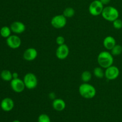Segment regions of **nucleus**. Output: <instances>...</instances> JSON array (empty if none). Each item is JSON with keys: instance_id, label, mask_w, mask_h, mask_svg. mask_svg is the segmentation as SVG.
Masks as SVG:
<instances>
[{"instance_id": "nucleus-13", "label": "nucleus", "mask_w": 122, "mask_h": 122, "mask_svg": "<svg viewBox=\"0 0 122 122\" xmlns=\"http://www.w3.org/2000/svg\"><path fill=\"white\" fill-rule=\"evenodd\" d=\"M11 30L15 34H21L26 30V26L21 21H15L12 23L10 26Z\"/></svg>"}, {"instance_id": "nucleus-6", "label": "nucleus", "mask_w": 122, "mask_h": 122, "mask_svg": "<svg viewBox=\"0 0 122 122\" xmlns=\"http://www.w3.org/2000/svg\"><path fill=\"white\" fill-rule=\"evenodd\" d=\"M51 24L54 28L62 29L66 25L67 18L63 14L56 15L51 19Z\"/></svg>"}, {"instance_id": "nucleus-14", "label": "nucleus", "mask_w": 122, "mask_h": 122, "mask_svg": "<svg viewBox=\"0 0 122 122\" xmlns=\"http://www.w3.org/2000/svg\"><path fill=\"white\" fill-rule=\"evenodd\" d=\"M52 107L57 112H61L64 110L66 107L65 101L61 98H56L53 100L52 104Z\"/></svg>"}, {"instance_id": "nucleus-8", "label": "nucleus", "mask_w": 122, "mask_h": 122, "mask_svg": "<svg viewBox=\"0 0 122 122\" xmlns=\"http://www.w3.org/2000/svg\"><path fill=\"white\" fill-rule=\"evenodd\" d=\"M10 85L13 91L17 93L22 92L26 88L23 80L20 78L13 79L10 82Z\"/></svg>"}, {"instance_id": "nucleus-11", "label": "nucleus", "mask_w": 122, "mask_h": 122, "mask_svg": "<svg viewBox=\"0 0 122 122\" xmlns=\"http://www.w3.org/2000/svg\"><path fill=\"white\" fill-rule=\"evenodd\" d=\"M23 57L25 60L32 61L38 57V51L34 48H29L24 51Z\"/></svg>"}, {"instance_id": "nucleus-3", "label": "nucleus", "mask_w": 122, "mask_h": 122, "mask_svg": "<svg viewBox=\"0 0 122 122\" xmlns=\"http://www.w3.org/2000/svg\"><path fill=\"white\" fill-rule=\"evenodd\" d=\"M101 15L105 20L113 22L119 17V12L116 8L113 6H107L104 8Z\"/></svg>"}, {"instance_id": "nucleus-1", "label": "nucleus", "mask_w": 122, "mask_h": 122, "mask_svg": "<svg viewBox=\"0 0 122 122\" xmlns=\"http://www.w3.org/2000/svg\"><path fill=\"white\" fill-rule=\"evenodd\" d=\"M97 61L100 67L107 69L113 65L114 58L110 52L108 51H102L98 56Z\"/></svg>"}, {"instance_id": "nucleus-15", "label": "nucleus", "mask_w": 122, "mask_h": 122, "mask_svg": "<svg viewBox=\"0 0 122 122\" xmlns=\"http://www.w3.org/2000/svg\"><path fill=\"white\" fill-rule=\"evenodd\" d=\"M116 45V41L114 37L112 36H107L103 41V45L107 50H112V49Z\"/></svg>"}, {"instance_id": "nucleus-17", "label": "nucleus", "mask_w": 122, "mask_h": 122, "mask_svg": "<svg viewBox=\"0 0 122 122\" xmlns=\"http://www.w3.org/2000/svg\"><path fill=\"white\" fill-rule=\"evenodd\" d=\"M11 30L10 27H8V26H3L0 29V35L2 37L4 38H7L11 35Z\"/></svg>"}, {"instance_id": "nucleus-5", "label": "nucleus", "mask_w": 122, "mask_h": 122, "mask_svg": "<svg viewBox=\"0 0 122 122\" xmlns=\"http://www.w3.org/2000/svg\"><path fill=\"white\" fill-rule=\"evenodd\" d=\"M104 8V5L100 0H95L89 5V12L92 15L98 16L102 14Z\"/></svg>"}, {"instance_id": "nucleus-23", "label": "nucleus", "mask_w": 122, "mask_h": 122, "mask_svg": "<svg viewBox=\"0 0 122 122\" xmlns=\"http://www.w3.org/2000/svg\"><path fill=\"white\" fill-rule=\"evenodd\" d=\"M113 26L116 29H121L122 28V20L118 18L113 21Z\"/></svg>"}, {"instance_id": "nucleus-12", "label": "nucleus", "mask_w": 122, "mask_h": 122, "mask_svg": "<svg viewBox=\"0 0 122 122\" xmlns=\"http://www.w3.org/2000/svg\"><path fill=\"white\" fill-rule=\"evenodd\" d=\"M0 106H1V109L4 112H10L14 107V101L11 98H5L1 101Z\"/></svg>"}, {"instance_id": "nucleus-2", "label": "nucleus", "mask_w": 122, "mask_h": 122, "mask_svg": "<svg viewBox=\"0 0 122 122\" xmlns=\"http://www.w3.org/2000/svg\"><path fill=\"white\" fill-rule=\"evenodd\" d=\"M79 92L85 99H92L96 95V89L94 86L88 83H83L79 87Z\"/></svg>"}, {"instance_id": "nucleus-27", "label": "nucleus", "mask_w": 122, "mask_h": 122, "mask_svg": "<svg viewBox=\"0 0 122 122\" xmlns=\"http://www.w3.org/2000/svg\"><path fill=\"white\" fill-rule=\"evenodd\" d=\"M12 122H20L19 121V120H14V121H13Z\"/></svg>"}, {"instance_id": "nucleus-9", "label": "nucleus", "mask_w": 122, "mask_h": 122, "mask_svg": "<svg viewBox=\"0 0 122 122\" xmlns=\"http://www.w3.org/2000/svg\"><path fill=\"white\" fill-rule=\"evenodd\" d=\"M7 45L11 49H17L20 46L21 44V41L18 36L15 35H11L7 38L6 40Z\"/></svg>"}, {"instance_id": "nucleus-20", "label": "nucleus", "mask_w": 122, "mask_h": 122, "mask_svg": "<svg viewBox=\"0 0 122 122\" xmlns=\"http://www.w3.org/2000/svg\"><path fill=\"white\" fill-rule=\"evenodd\" d=\"M75 14V10L72 7H67L63 11V15L66 18H71L74 16Z\"/></svg>"}, {"instance_id": "nucleus-22", "label": "nucleus", "mask_w": 122, "mask_h": 122, "mask_svg": "<svg viewBox=\"0 0 122 122\" xmlns=\"http://www.w3.org/2000/svg\"><path fill=\"white\" fill-rule=\"evenodd\" d=\"M38 122H51V120L47 114H41L38 117Z\"/></svg>"}, {"instance_id": "nucleus-24", "label": "nucleus", "mask_w": 122, "mask_h": 122, "mask_svg": "<svg viewBox=\"0 0 122 122\" xmlns=\"http://www.w3.org/2000/svg\"><path fill=\"white\" fill-rule=\"evenodd\" d=\"M65 42V39L63 36H58V37H57L56 38V43H57V45H61L64 44Z\"/></svg>"}, {"instance_id": "nucleus-10", "label": "nucleus", "mask_w": 122, "mask_h": 122, "mask_svg": "<svg viewBox=\"0 0 122 122\" xmlns=\"http://www.w3.org/2000/svg\"><path fill=\"white\" fill-rule=\"evenodd\" d=\"M69 54V48L66 44L58 45L56 50V57L59 60H64L68 57Z\"/></svg>"}, {"instance_id": "nucleus-4", "label": "nucleus", "mask_w": 122, "mask_h": 122, "mask_svg": "<svg viewBox=\"0 0 122 122\" xmlns=\"http://www.w3.org/2000/svg\"><path fill=\"white\" fill-rule=\"evenodd\" d=\"M26 88L28 89H33L38 85V79L36 75L32 73H28L25 75L23 78Z\"/></svg>"}, {"instance_id": "nucleus-7", "label": "nucleus", "mask_w": 122, "mask_h": 122, "mask_svg": "<svg viewBox=\"0 0 122 122\" xmlns=\"http://www.w3.org/2000/svg\"><path fill=\"white\" fill-rule=\"evenodd\" d=\"M120 75V70L117 67L115 66H111L109 67L106 69L105 70V77L109 81L115 80L119 77Z\"/></svg>"}, {"instance_id": "nucleus-26", "label": "nucleus", "mask_w": 122, "mask_h": 122, "mask_svg": "<svg viewBox=\"0 0 122 122\" xmlns=\"http://www.w3.org/2000/svg\"><path fill=\"white\" fill-rule=\"evenodd\" d=\"M19 78V74L17 72L13 73V79Z\"/></svg>"}, {"instance_id": "nucleus-18", "label": "nucleus", "mask_w": 122, "mask_h": 122, "mask_svg": "<svg viewBox=\"0 0 122 122\" xmlns=\"http://www.w3.org/2000/svg\"><path fill=\"white\" fill-rule=\"evenodd\" d=\"M94 75L98 79H102L105 76V71L101 67H97L94 69Z\"/></svg>"}, {"instance_id": "nucleus-25", "label": "nucleus", "mask_w": 122, "mask_h": 122, "mask_svg": "<svg viewBox=\"0 0 122 122\" xmlns=\"http://www.w3.org/2000/svg\"><path fill=\"white\" fill-rule=\"evenodd\" d=\"M100 1L104 5H107L108 4H109L111 0H100Z\"/></svg>"}, {"instance_id": "nucleus-21", "label": "nucleus", "mask_w": 122, "mask_h": 122, "mask_svg": "<svg viewBox=\"0 0 122 122\" xmlns=\"http://www.w3.org/2000/svg\"><path fill=\"white\" fill-rule=\"evenodd\" d=\"M111 53L113 56H117L122 53V46L120 45H116L111 50Z\"/></svg>"}, {"instance_id": "nucleus-19", "label": "nucleus", "mask_w": 122, "mask_h": 122, "mask_svg": "<svg viewBox=\"0 0 122 122\" xmlns=\"http://www.w3.org/2000/svg\"><path fill=\"white\" fill-rule=\"evenodd\" d=\"M92 78L91 73L88 70H85L83 71L81 75V79L84 83H88L91 81Z\"/></svg>"}, {"instance_id": "nucleus-16", "label": "nucleus", "mask_w": 122, "mask_h": 122, "mask_svg": "<svg viewBox=\"0 0 122 122\" xmlns=\"http://www.w3.org/2000/svg\"><path fill=\"white\" fill-rule=\"evenodd\" d=\"M1 77L3 81L11 82L13 79V73L8 70H4L1 73Z\"/></svg>"}]
</instances>
